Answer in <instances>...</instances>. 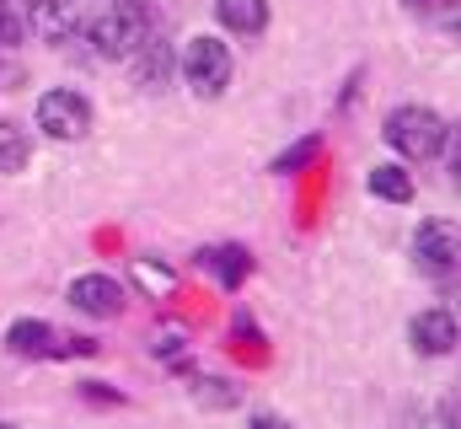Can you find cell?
<instances>
[{
    "instance_id": "9",
    "label": "cell",
    "mask_w": 461,
    "mask_h": 429,
    "mask_svg": "<svg viewBox=\"0 0 461 429\" xmlns=\"http://www.w3.org/2000/svg\"><path fill=\"white\" fill-rule=\"evenodd\" d=\"M129 59H134V87H145V92H161L172 81V65H177V54L161 38H145Z\"/></svg>"
},
{
    "instance_id": "4",
    "label": "cell",
    "mask_w": 461,
    "mask_h": 429,
    "mask_svg": "<svg viewBox=\"0 0 461 429\" xmlns=\"http://www.w3.org/2000/svg\"><path fill=\"white\" fill-rule=\"evenodd\" d=\"M38 129L49 134V140H86V129H92V103L81 97V92H70V87H54V92H43L38 97Z\"/></svg>"
},
{
    "instance_id": "8",
    "label": "cell",
    "mask_w": 461,
    "mask_h": 429,
    "mask_svg": "<svg viewBox=\"0 0 461 429\" xmlns=\"http://www.w3.org/2000/svg\"><path fill=\"white\" fill-rule=\"evenodd\" d=\"M408 338H413V349H419L424 360H446V354H456V312H446V306L419 312L413 327H408Z\"/></svg>"
},
{
    "instance_id": "13",
    "label": "cell",
    "mask_w": 461,
    "mask_h": 429,
    "mask_svg": "<svg viewBox=\"0 0 461 429\" xmlns=\"http://www.w3.org/2000/svg\"><path fill=\"white\" fill-rule=\"evenodd\" d=\"M370 194L381 205H413V172L386 161V167H370Z\"/></svg>"
},
{
    "instance_id": "10",
    "label": "cell",
    "mask_w": 461,
    "mask_h": 429,
    "mask_svg": "<svg viewBox=\"0 0 461 429\" xmlns=\"http://www.w3.org/2000/svg\"><path fill=\"white\" fill-rule=\"evenodd\" d=\"M5 343H11V354H27V360H54V354H59V333L38 317L11 322V327H5Z\"/></svg>"
},
{
    "instance_id": "18",
    "label": "cell",
    "mask_w": 461,
    "mask_h": 429,
    "mask_svg": "<svg viewBox=\"0 0 461 429\" xmlns=\"http://www.w3.org/2000/svg\"><path fill=\"white\" fill-rule=\"evenodd\" d=\"M413 11H451V0H408Z\"/></svg>"
},
{
    "instance_id": "14",
    "label": "cell",
    "mask_w": 461,
    "mask_h": 429,
    "mask_svg": "<svg viewBox=\"0 0 461 429\" xmlns=\"http://www.w3.org/2000/svg\"><path fill=\"white\" fill-rule=\"evenodd\" d=\"M32 161V140L16 118H0V172H22Z\"/></svg>"
},
{
    "instance_id": "1",
    "label": "cell",
    "mask_w": 461,
    "mask_h": 429,
    "mask_svg": "<svg viewBox=\"0 0 461 429\" xmlns=\"http://www.w3.org/2000/svg\"><path fill=\"white\" fill-rule=\"evenodd\" d=\"M386 145L402 156V161H435L446 145H451V123L435 113V107H419V103H402L386 113Z\"/></svg>"
},
{
    "instance_id": "11",
    "label": "cell",
    "mask_w": 461,
    "mask_h": 429,
    "mask_svg": "<svg viewBox=\"0 0 461 429\" xmlns=\"http://www.w3.org/2000/svg\"><path fill=\"white\" fill-rule=\"evenodd\" d=\"M215 16H221V27L252 38L268 27V0H215Z\"/></svg>"
},
{
    "instance_id": "12",
    "label": "cell",
    "mask_w": 461,
    "mask_h": 429,
    "mask_svg": "<svg viewBox=\"0 0 461 429\" xmlns=\"http://www.w3.org/2000/svg\"><path fill=\"white\" fill-rule=\"evenodd\" d=\"M199 263H204V269H210L221 285H230V290H236V285L252 274V252H247V247H236V242H226V247H210Z\"/></svg>"
},
{
    "instance_id": "17",
    "label": "cell",
    "mask_w": 461,
    "mask_h": 429,
    "mask_svg": "<svg viewBox=\"0 0 461 429\" xmlns=\"http://www.w3.org/2000/svg\"><path fill=\"white\" fill-rule=\"evenodd\" d=\"M247 429H295L290 419H279V414H252V424Z\"/></svg>"
},
{
    "instance_id": "2",
    "label": "cell",
    "mask_w": 461,
    "mask_h": 429,
    "mask_svg": "<svg viewBox=\"0 0 461 429\" xmlns=\"http://www.w3.org/2000/svg\"><path fill=\"white\" fill-rule=\"evenodd\" d=\"M86 43L103 54V59H129L145 38H150V5L145 0H113L108 11L86 16Z\"/></svg>"
},
{
    "instance_id": "15",
    "label": "cell",
    "mask_w": 461,
    "mask_h": 429,
    "mask_svg": "<svg viewBox=\"0 0 461 429\" xmlns=\"http://www.w3.org/2000/svg\"><path fill=\"white\" fill-rule=\"evenodd\" d=\"M317 151H322V145H317V134H306V140H295V145L274 161V172H301L306 161H317Z\"/></svg>"
},
{
    "instance_id": "7",
    "label": "cell",
    "mask_w": 461,
    "mask_h": 429,
    "mask_svg": "<svg viewBox=\"0 0 461 429\" xmlns=\"http://www.w3.org/2000/svg\"><path fill=\"white\" fill-rule=\"evenodd\" d=\"M86 27V0H32V32L43 43H70Z\"/></svg>"
},
{
    "instance_id": "5",
    "label": "cell",
    "mask_w": 461,
    "mask_h": 429,
    "mask_svg": "<svg viewBox=\"0 0 461 429\" xmlns=\"http://www.w3.org/2000/svg\"><path fill=\"white\" fill-rule=\"evenodd\" d=\"M65 301H70L81 317L113 322V317H123V306H129V290L118 285L113 274H81V279H70Z\"/></svg>"
},
{
    "instance_id": "6",
    "label": "cell",
    "mask_w": 461,
    "mask_h": 429,
    "mask_svg": "<svg viewBox=\"0 0 461 429\" xmlns=\"http://www.w3.org/2000/svg\"><path fill=\"white\" fill-rule=\"evenodd\" d=\"M413 263L429 279H451L456 274V225L451 220H424L413 236Z\"/></svg>"
},
{
    "instance_id": "16",
    "label": "cell",
    "mask_w": 461,
    "mask_h": 429,
    "mask_svg": "<svg viewBox=\"0 0 461 429\" xmlns=\"http://www.w3.org/2000/svg\"><path fill=\"white\" fill-rule=\"evenodd\" d=\"M5 43H11V49L22 43V16H16L5 0H0V49H5Z\"/></svg>"
},
{
    "instance_id": "3",
    "label": "cell",
    "mask_w": 461,
    "mask_h": 429,
    "mask_svg": "<svg viewBox=\"0 0 461 429\" xmlns=\"http://www.w3.org/2000/svg\"><path fill=\"white\" fill-rule=\"evenodd\" d=\"M230 49L221 38H188V49H183V81L199 92V97H221L230 87Z\"/></svg>"
},
{
    "instance_id": "19",
    "label": "cell",
    "mask_w": 461,
    "mask_h": 429,
    "mask_svg": "<svg viewBox=\"0 0 461 429\" xmlns=\"http://www.w3.org/2000/svg\"><path fill=\"white\" fill-rule=\"evenodd\" d=\"M0 429H16V424H0Z\"/></svg>"
}]
</instances>
